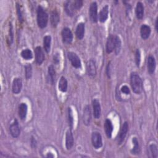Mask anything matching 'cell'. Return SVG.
Returning a JSON list of instances; mask_svg holds the SVG:
<instances>
[{
	"mask_svg": "<svg viewBox=\"0 0 158 158\" xmlns=\"http://www.w3.org/2000/svg\"><path fill=\"white\" fill-rule=\"evenodd\" d=\"M130 85L133 91L136 94H140L143 91V81L140 77L136 72H132L130 75Z\"/></svg>",
	"mask_w": 158,
	"mask_h": 158,
	"instance_id": "1",
	"label": "cell"
},
{
	"mask_svg": "<svg viewBox=\"0 0 158 158\" xmlns=\"http://www.w3.org/2000/svg\"><path fill=\"white\" fill-rule=\"evenodd\" d=\"M48 22V14L40 6L37 9V23L40 28H44Z\"/></svg>",
	"mask_w": 158,
	"mask_h": 158,
	"instance_id": "2",
	"label": "cell"
},
{
	"mask_svg": "<svg viewBox=\"0 0 158 158\" xmlns=\"http://www.w3.org/2000/svg\"><path fill=\"white\" fill-rule=\"evenodd\" d=\"M67 57L73 67L78 69L81 66V60L77 54L73 52H69L67 53Z\"/></svg>",
	"mask_w": 158,
	"mask_h": 158,
	"instance_id": "3",
	"label": "cell"
},
{
	"mask_svg": "<svg viewBox=\"0 0 158 158\" xmlns=\"http://www.w3.org/2000/svg\"><path fill=\"white\" fill-rule=\"evenodd\" d=\"M91 143L95 149H99L102 146V137L99 133L93 132L91 135Z\"/></svg>",
	"mask_w": 158,
	"mask_h": 158,
	"instance_id": "4",
	"label": "cell"
},
{
	"mask_svg": "<svg viewBox=\"0 0 158 158\" xmlns=\"http://www.w3.org/2000/svg\"><path fill=\"white\" fill-rule=\"evenodd\" d=\"M90 19L93 22H97L98 21V5L96 2H93L89 6V9Z\"/></svg>",
	"mask_w": 158,
	"mask_h": 158,
	"instance_id": "5",
	"label": "cell"
},
{
	"mask_svg": "<svg viewBox=\"0 0 158 158\" xmlns=\"http://www.w3.org/2000/svg\"><path fill=\"white\" fill-rule=\"evenodd\" d=\"M61 33H62V37L63 41L65 43L70 44L72 43V41L73 40V34L70 28H69L67 27L64 28L62 30Z\"/></svg>",
	"mask_w": 158,
	"mask_h": 158,
	"instance_id": "6",
	"label": "cell"
},
{
	"mask_svg": "<svg viewBox=\"0 0 158 158\" xmlns=\"http://www.w3.org/2000/svg\"><path fill=\"white\" fill-rule=\"evenodd\" d=\"M9 130L11 135L14 138H17L20 133V129L19 125V122L17 119H15L14 122L10 125Z\"/></svg>",
	"mask_w": 158,
	"mask_h": 158,
	"instance_id": "7",
	"label": "cell"
},
{
	"mask_svg": "<svg viewBox=\"0 0 158 158\" xmlns=\"http://www.w3.org/2000/svg\"><path fill=\"white\" fill-rule=\"evenodd\" d=\"M128 122H125L123 123V124L122 125V127L121 128V130H120V131L119 133V136L118 138V144H121L123 142V141L125 138V136L127 135V133L128 132Z\"/></svg>",
	"mask_w": 158,
	"mask_h": 158,
	"instance_id": "8",
	"label": "cell"
},
{
	"mask_svg": "<svg viewBox=\"0 0 158 158\" xmlns=\"http://www.w3.org/2000/svg\"><path fill=\"white\" fill-rule=\"evenodd\" d=\"M64 8H65V10L67 14L69 16H71V17L75 14V13L77 10V9L75 7V5H74V2H73V1H67L65 3Z\"/></svg>",
	"mask_w": 158,
	"mask_h": 158,
	"instance_id": "9",
	"label": "cell"
},
{
	"mask_svg": "<svg viewBox=\"0 0 158 158\" xmlns=\"http://www.w3.org/2000/svg\"><path fill=\"white\" fill-rule=\"evenodd\" d=\"M35 54L36 62L38 65H41L44 60V52L42 48L40 46L36 47L35 49Z\"/></svg>",
	"mask_w": 158,
	"mask_h": 158,
	"instance_id": "10",
	"label": "cell"
},
{
	"mask_svg": "<svg viewBox=\"0 0 158 158\" xmlns=\"http://www.w3.org/2000/svg\"><path fill=\"white\" fill-rule=\"evenodd\" d=\"M22 88V81L20 78H15L12 82V90L14 94H19Z\"/></svg>",
	"mask_w": 158,
	"mask_h": 158,
	"instance_id": "11",
	"label": "cell"
},
{
	"mask_svg": "<svg viewBox=\"0 0 158 158\" xmlns=\"http://www.w3.org/2000/svg\"><path fill=\"white\" fill-rule=\"evenodd\" d=\"M92 104H93V115L95 118H99L101 116V106L99 101L94 99L92 101Z\"/></svg>",
	"mask_w": 158,
	"mask_h": 158,
	"instance_id": "12",
	"label": "cell"
},
{
	"mask_svg": "<svg viewBox=\"0 0 158 158\" xmlns=\"http://www.w3.org/2000/svg\"><path fill=\"white\" fill-rule=\"evenodd\" d=\"M86 71L88 75L94 77L96 74V67L93 60L90 59L86 64Z\"/></svg>",
	"mask_w": 158,
	"mask_h": 158,
	"instance_id": "13",
	"label": "cell"
},
{
	"mask_svg": "<svg viewBox=\"0 0 158 158\" xmlns=\"http://www.w3.org/2000/svg\"><path fill=\"white\" fill-rule=\"evenodd\" d=\"M91 119V109L89 106L87 105L85 107L83 110V123L86 125H88L90 123Z\"/></svg>",
	"mask_w": 158,
	"mask_h": 158,
	"instance_id": "14",
	"label": "cell"
},
{
	"mask_svg": "<svg viewBox=\"0 0 158 158\" xmlns=\"http://www.w3.org/2000/svg\"><path fill=\"white\" fill-rule=\"evenodd\" d=\"M156 63L154 57L152 56H149L148 57V60H147V67H148V72L150 74H152L154 73L156 70Z\"/></svg>",
	"mask_w": 158,
	"mask_h": 158,
	"instance_id": "15",
	"label": "cell"
},
{
	"mask_svg": "<svg viewBox=\"0 0 158 158\" xmlns=\"http://www.w3.org/2000/svg\"><path fill=\"white\" fill-rule=\"evenodd\" d=\"M65 146L67 150H70L73 146V136L72 130H69L65 136Z\"/></svg>",
	"mask_w": 158,
	"mask_h": 158,
	"instance_id": "16",
	"label": "cell"
},
{
	"mask_svg": "<svg viewBox=\"0 0 158 158\" xmlns=\"http://www.w3.org/2000/svg\"><path fill=\"white\" fill-rule=\"evenodd\" d=\"M114 39L115 36H114L112 34H110L107 37L106 41V52L107 53H111L114 51Z\"/></svg>",
	"mask_w": 158,
	"mask_h": 158,
	"instance_id": "17",
	"label": "cell"
},
{
	"mask_svg": "<svg viewBox=\"0 0 158 158\" xmlns=\"http://www.w3.org/2000/svg\"><path fill=\"white\" fill-rule=\"evenodd\" d=\"M151 28L147 25H142L140 28V35L143 40L148 39L151 34Z\"/></svg>",
	"mask_w": 158,
	"mask_h": 158,
	"instance_id": "18",
	"label": "cell"
},
{
	"mask_svg": "<svg viewBox=\"0 0 158 158\" xmlns=\"http://www.w3.org/2000/svg\"><path fill=\"white\" fill-rule=\"evenodd\" d=\"M113 128L114 127H113L112 122L109 118H107L104 122V129H105V132L107 138H111Z\"/></svg>",
	"mask_w": 158,
	"mask_h": 158,
	"instance_id": "19",
	"label": "cell"
},
{
	"mask_svg": "<svg viewBox=\"0 0 158 158\" xmlns=\"http://www.w3.org/2000/svg\"><path fill=\"white\" fill-rule=\"evenodd\" d=\"M50 21L53 27H56L60 21L59 14L56 10H53L51 13Z\"/></svg>",
	"mask_w": 158,
	"mask_h": 158,
	"instance_id": "20",
	"label": "cell"
},
{
	"mask_svg": "<svg viewBox=\"0 0 158 158\" xmlns=\"http://www.w3.org/2000/svg\"><path fill=\"white\" fill-rule=\"evenodd\" d=\"M108 13L109 7L107 5H106L102 8L99 14V20L102 23L105 22L108 18Z\"/></svg>",
	"mask_w": 158,
	"mask_h": 158,
	"instance_id": "21",
	"label": "cell"
},
{
	"mask_svg": "<svg viewBox=\"0 0 158 158\" xmlns=\"http://www.w3.org/2000/svg\"><path fill=\"white\" fill-rule=\"evenodd\" d=\"M27 110H28V107H27V105L24 103V102H22L19 107V117L20 118L21 120H23L25 119L26 117H27Z\"/></svg>",
	"mask_w": 158,
	"mask_h": 158,
	"instance_id": "22",
	"label": "cell"
},
{
	"mask_svg": "<svg viewBox=\"0 0 158 158\" xmlns=\"http://www.w3.org/2000/svg\"><path fill=\"white\" fill-rule=\"evenodd\" d=\"M85 23H79L77 25V27L76 28V31H75V34L76 36L78 39L81 40L84 37L85 35Z\"/></svg>",
	"mask_w": 158,
	"mask_h": 158,
	"instance_id": "23",
	"label": "cell"
},
{
	"mask_svg": "<svg viewBox=\"0 0 158 158\" xmlns=\"http://www.w3.org/2000/svg\"><path fill=\"white\" fill-rule=\"evenodd\" d=\"M136 16L138 19H142L144 16V6L142 2H138L136 3V9H135Z\"/></svg>",
	"mask_w": 158,
	"mask_h": 158,
	"instance_id": "24",
	"label": "cell"
},
{
	"mask_svg": "<svg viewBox=\"0 0 158 158\" xmlns=\"http://www.w3.org/2000/svg\"><path fill=\"white\" fill-rule=\"evenodd\" d=\"M48 80L49 83L51 85H53L55 81V78H56V72L54 67L52 65H51L48 67Z\"/></svg>",
	"mask_w": 158,
	"mask_h": 158,
	"instance_id": "25",
	"label": "cell"
},
{
	"mask_svg": "<svg viewBox=\"0 0 158 158\" xmlns=\"http://www.w3.org/2000/svg\"><path fill=\"white\" fill-rule=\"evenodd\" d=\"M51 37L49 35H46L43 38V46L45 51L48 53L51 49Z\"/></svg>",
	"mask_w": 158,
	"mask_h": 158,
	"instance_id": "26",
	"label": "cell"
},
{
	"mask_svg": "<svg viewBox=\"0 0 158 158\" xmlns=\"http://www.w3.org/2000/svg\"><path fill=\"white\" fill-rule=\"evenodd\" d=\"M67 81L64 77H62L59 81L58 88L62 92H66L67 90Z\"/></svg>",
	"mask_w": 158,
	"mask_h": 158,
	"instance_id": "27",
	"label": "cell"
},
{
	"mask_svg": "<svg viewBox=\"0 0 158 158\" xmlns=\"http://www.w3.org/2000/svg\"><path fill=\"white\" fill-rule=\"evenodd\" d=\"M132 141L134 144V147L131 150V154H135V155H138L140 152V147H139V142L136 137L133 138Z\"/></svg>",
	"mask_w": 158,
	"mask_h": 158,
	"instance_id": "28",
	"label": "cell"
},
{
	"mask_svg": "<svg viewBox=\"0 0 158 158\" xmlns=\"http://www.w3.org/2000/svg\"><path fill=\"white\" fill-rule=\"evenodd\" d=\"M121 40L120 38L118 36H115V39H114V50L115 51V54H118L121 49Z\"/></svg>",
	"mask_w": 158,
	"mask_h": 158,
	"instance_id": "29",
	"label": "cell"
},
{
	"mask_svg": "<svg viewBox=\"0 0 158 158\" xmlns=\"http://www.w3.org/2000/svg\"><path fill=\"white\" fill-rule=\"evenodd\" d=\"M21 56L25 60H30L33 58V54L31 50L29 49H25L22 51Z\"/></svg>",
	"mask_w": 158,
	"mask_h": 158,
	"instance_id": "30",
	"label": "cell"
},
{
	"mask_svg": "<svg viewBox=\"0 0 158 158\" xmlns=\"http://www.w3.org/2000/svg\"><path fill=\"white\" fill-rule=\"evenodd\" d=\"M25 77L27 80L31 78L32 75V67L30 64H28L25 66Z\"/></svg>",
	"mask_w": 158,
	"mask_h": 158,
	"instance_id": "31",
	"label": "cell"
},
{
	"mask_svg": "<svg viewBox=\"0 0 158 158\" xmlns=\"http://www.w3.org/2000/svg\"><path fill=\"white\" fill-rule=\"evenodd\" d=\"M149 149L151 152L152 156L154 158H157L158 156V149L157 146L155 144H152L149 146Z\"/></svg>",
	"mask_w": 158,
	"mask_h": 158,
	"instance_id": "32",
	"label": "cell"
},
{
	"mask_svg": "<svg viewBox=\"0 0 158 158\" xmlns=\"http://www.w3.org/2000/svg\"><path fill=\"white\" fill-rule=\"evenodd\" d=\"M68 117H69V126L70 127V129H72L73 127V114H72V111L71 110V108H69L68 109Z\"/></svg>",
	"mask_w": 158,
	"mask_h": 158,
	"instance_id": "33",
	"label": "cell"
},
{
	"mask_svg": "<svg viewBox=\"0 0 158 158\" xmlns=\"http://www.w3.org/2000/svg\"><path fill=\"white\" fill-rule=\"evenodd\" d=\"M9 37H8V41L9 44H11L13 42L14 39V35H13V30H12V25L11 23L9 24Z\"/></svg>",
	"mask_w": 158,
	"mask_h": 158,
	"instance_id": "34",
	"label": "cell"
},
{
	"mask_svg": "<svg viewBox=\"0 0 158 158\" xmlns=\"http://www.w3.org/2000/svg\"><path fill=\"white\" fill-rule=\"evenodd\" d=\"M140 60H141L140 52H139V50L138 49H137L136 51V52H135V62H136V65L137 67L139 66Z\"/></svg>",
	"mask_w": 158,
	"mask_h": 158,
	"instance_id": "35",
	"label": "cell"
},
{
	"mask_svg": "<svg viewBox=\"0 0 158 158\" xmlns=\"http://www.w3.org/2000/svg\"><path fill=\"white\" fill-rule=\"evenodd\" d=\"M17 14H18V18L19 21L22 22L23 21V16H22V10L20 9V6L19 4H17Z\"/></svg>",
	"mask_w": 158,
	"mask_h": 158,
	"instance_id": "36",
	"label": "cell"
},
{
	"mask_svg": "<svg viewBox=\"0 0 158 158\" xmlns=\"http://www.w3.org/2000/svg\"><path fill=\"white\" fill-rule=\"evenodd\" d=\"M73 2H74V5H75V7L77 10H79L83 6V1L81 0L74 1Z\"/></svg>",
	"mask_w": 158,
	"mask_h": 158,
	"instance_id": "37",
	"label": "cell"
},
{
	"mask_svg": "<svg viewBox=\"0 0 158 158\" xmlns=\"http://www.w3.org/2000/svg\"><path fill=\"white\" fill-rule=\"evenodd\" d=\"M121 91L126 94H129L130 91V89L127 86V85H124L121 88Z\"/></svg>",
	"mask_w": 158,
	"mask_h": 158,
	"instance_id": "38",
	"label": "cell"
},
{
	"mask_svg": "<svg viewBox=\"0 0 158 158\" xmlns=\"http://www.w3.org/2000/svg\"><path fill=\"white\" fill-rule=\"evenodd\" d=\"M53 59H54V62L56 64H58V63H59L60 59H59V56L58 54H56L55 56H54Z\"/></svg>",
	"mask_w": 158,
	"mask_h": 158,
	"instance_id": "39",
	"label": "cell"
},
{
	"mask_svg": "<svg viewBox=\"0 0 158 158\" xmlns=\"http://www.w3.org/2000/svg\"><path fill=\"white\" fill-rule=\"evenodd\" d=\"M109 66H110V63H109L108 64V65H107V70H106V71H107V76H108V77H110V72H109Z\"/></svg>",
	"mask_w": 158,
	"mask_h": 158,
	"instance_id": "40",
	"label": "cell"
},
{
	"mask_svg": "<svg viewBox=\"0 0 158 158\" xmlns=\"http://www.w3.org/2000/svg\"><path fill=\"white\" fill-rule=\"evenodd\" d=\"M157 20H158V19L157 18L156 20V23H155V26H156V31H157Z\"/></svg>",
	"mask_w": 158,
	"mask_h": 158,
	"instance_id": "41",
	"label": "cell"
}]
</instances>
